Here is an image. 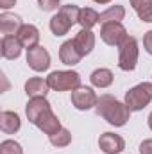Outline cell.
I'll use <instances>...</instances> for the list:
<instances>
[{
    "label": "cell",
    "mask_w": 152,
    "mask_h": 154,
    "mask_svg": "<svg viewBox=\"0 0 152 154\" xmlns=\"http://www.w3.org/2000/svg\"><path fill=\"white\" fill-rule=\"evenodd\" d=\"M95 111H97L99 116H102L108 124H111L114 127H123L129 122L131 113H132L125 102H120L118 99H114L109 93L99 97Z\"/></svg>",
    "instance_id": "obj_1"
},
{
    "label": "cell",
    "mask_w": 152,
    "mask_h": 154,
    "mask_svg": "<svg viewBox=\"0 0 152 154\" xmlns=\"http://www.w3.org/2000/svg\"><path fill=\"white\" fill-rule=\"evenodd\" d=\"M79 13H81V9L77 7L75 4L61 5L59 11H57V14H54V16L50 18V23H48L52 34L57 36V38L68 34V31H70L75 23H79Z\"/></svg>",
    "instance_id": "obj_2"
},
{
    "label": "cell",
    "mask_w": 152,
    "mask_h": 154,
    "mask_svg": "<svg viewBox=\"0 0 152 154\" xmlns=\"http://www.w3.org/2000/svg\"><path fill=\"white\" fill-rule=\"evenodd\" d=\"M138 57H140L138 39L127 36L123 43L118 47V68L123 72H132L138 65Z\"/></svg>",
    "instance_id": "obj_3"
},
{
    "label": "cell",
    "mask_w": 152,
    "mask_h": 154,
    "mask_svg": "<svg viewBox=\"0 0 152 154\" xmlns=\"http://www.w3.org/2000/svg\"><path fill=\"white\" fill-rule=\"evenodd\" d=\"M152 102V82H140L125 93V104L131 111H141Z\"/></svg>",
    "instance_id": "obj_4"
},
{
    "label": "cell",
    "mask_w": 152,
    "mask_h": 154,
    "mask_svg": "<svg viewBox=\"0 0 152 154\" xmlns=\"http://www.w3.org/2000/svg\"><path fill=\"white\" fill-rule=\"evenodd\" d=\"M47 82L54 91H74L81 86V75L74 70H56L47 77Z\"/></svg>",
    "instance_id": "obj_5"
},
{
    "label": "cell",
    "mask_w": 152,
    "mask_h": 154,
    "mask_svg": "<svg viewBox=\"0 0 152 154\" xmlns=\"http://www.w3.org/2000/svg\"><path fill=\"white\" fill-rule=\"evenodd\" d=\"M125 38H127V29L122 25V22L102 23V27H100V39L106 45H109V47H120Z\"/></svg>",
    "instance_id": "obj_6"
},
{
    "label": "cell",
    "mask_w": 152,
    "mask_h": 154,
    "mask_svg": "<svg viewBox=\"0 0 152 154\" xmlns=\"http://www.w3.org/2000/svg\"><path fill=\"white\" fill-rule=\"evenodd\" d=\"M97 93L90 86H79L72 91V106L79 111H88L97 106Z\"/></svg>",
    "instance_id": "obj_7"
},
{
    "label": "cell",
    "mask_w": 152,
    "mask_h": 154,
    "mask_svg": "<svg viewBox=\"0 0 152 154\" xmlns=\"http://www.w3.org/2000/svg\"><path fill=\"white\" fill-rule=\"evenodd\" d=\"M27 65L34 72H45L50 68V54L45 47H34L27 50Z\"/></svg>",
    "instance_id": "obj_8"
},
{
    "label": "cell",
    "mask_w": 152,
    "mask_h": 154,
    "mask_svg": "<svg viewBox=\"0 0 152 154\" xmlns=\"http://www.w3.org/2000/svg\"><path fill=\"white\" fill-rule=\"evenodd\" d=\"M99 147L104 154H120L125 149V140L120 134L114 133H104L99 138Z\"/></svg>",
    "instance_id": "obj_9"
},
{
    "label": "cell",
    "mask_w": 152,
    "mask_h": 154,
    "mask_svg": "<svg viewBox=\"0 0 152 154\" xmlns=\"http://www.w3.org/2000/svg\"><path fill=\"white\" fill-rule=\"evenodd\" d=\"M16 38L22 43L23 48L31 50V48H34V47L39 45V31H38V27L32 25V23H23L22 29L18 31Z\"/></svg>",
    "instance_id": "obj_10"
},
{
    "label": "cell",
    "mask_w": 152,
    "mask_h": 154,
    "mask_svg": "<svg viewBox=\"0 0 152 154\" xmlns=\"http://www.w3.org/2000/svg\"><path fill=\"white\" fill-rule=\"evenodd\" d=\"M48 109H52L50 102L47 100V97H38V99H29L27 106H25V115L29 118L31 124H36L39 116L43 113H47Z\"/></svg>",
    "instance_id": "obj_11"
},
{
    "label": "cell",
    "mask_w": 152,
    "mask_h": 154,
    "mask_svg": "<svg viewBox=\"0 0 152 154\" xmlns=\"http://www.w3.org/2000/svg\"><path fill=\"white\" fill-rule=\"evenodd\" d=\"M59 59H61V63L66 65V66H75L77 63H81L82 56H81V52L77 50L74 39H68V41H65V43L59 47Z\"/></svg>",
    "instance_id": "obj_12"
},
{
    "label": "cell",
    "mask_w": 152,
    "mask_h": 154,
    "mask_svg": "<svg viewBox=\"0 0 152 154\" xmlns=\"http://www.w3.org/2000/svg\"><path fill=\"white\" fill-rule=\"evenodd\" d=\"M22 18L18 14L11 13H2L0 14V32L4 36H16L18 31L22 29Z\"/></svg>",
    "instance_id": "obj_13"
},
{
    "label": "cell",
    "mask_w": 152,
    "mask_h": 154,
    "mask_svg": "<svg viewBox=\"0 0 152 154\" xmlns=\"http://www.w3.org/2000/svg\"><path fill=\"white\" fill-rule=\"evenodd\" d=\"M36 127H38L39 131H43L45 134H54V133H57L63 125H61V122H59V118L57 115H54V111L52 109H48L47 113H43V115L39 116L38 120H36V124H34Z\"/></svg>",
    "instance_id": "obj_14"
},
{
    "label": "cell",
    "mask_w": 152,
    "mask_h": 154,
    "mask_svg": "<svg viewBox=\"0 0 152 154\" xmlns=\"http://www.w3.org/2000/svg\"><path fill=\"white\" fill-rule=\"evenodd\" d=\"M74 43H75L77 50L81 52V56H88L91 54V50L95 48V34L90 31V29H81L74 38Z\"/></svg>",
    "instance_id": "obj_15"
},
{
    "label": "cell",
    "mask_w": 152,
    "mask_h": 154,
    "mask_svg": "<svg viewBox=\"0 0 152 154\" xmlns=\"http://www.w3.org/2000/svg\"><path fill=\"white\" fill-rule=\"evenodd\" d=\"M22 43L18 41L16 36H4L0 43V52L4 59H18L22 54Z\"/></svg>",
    "instance_id": "obj_16"
},
{
    "label": "cell",
    "mask_w": 152,
    "mask_h": 154,
    "mask_svg": "<svg viewBox=\"0 0 152 154\" xmlns=\"http://www.w3.org/2000/svg\"><path fill=\"white\" fill-rule=\"evenodd\" d=\"M50 86L47 82V79L43 77H31L25 82V93L29 99H38V97H47Z\"/></svg>",
    "instance_id": "obj_17"
},
{
    "label": "cell",
    "mask_w": 152,
    "mask_h": 154,
    "mask_svg": "<svg viewBox=\"0 0 152 154\" xmlns=\"http://www.w3.org/2000/svg\"><path fill=\"white\" fill-rule=\"evenodd\" d=\"M20 127H22V120H20L18 113H14V111H2L0 113V129L5 134H14L20 131Z\"/></svg>",
    "instance_id": "obj_18"
},
{
    "label": "cell",
    "mask_w": 152,
    "mask_h": 154,
    "mask_svg": "<svg viewBox=\"0 0 152 154\" xmlns=\"http://www.w3.org/2000/svg\"><path fill=\"white\" fill-rule=\"evenodd\" d=\"M90 81L95 88H109L114 81V75L109 68H97L91 72Z\"/></svg>",
    "instance_id": "obj_19"
},
{
    "label": "cell",
    "mask_w": 152,
    "mask_h": 154,
    "mask_svg": "<svg viewBox=\"0 0 152 154\" xmlns=\"http://www.w3.org/2000/svg\"><path fill=\"white\" fill-rule=\"evenodd\" d=\"M138 18L145 23H152V0H129Z\"/></svg>",
    "instance_id": "obj_20"
},
{
    "label": "cell",
    "mask_w": 152,
    "mask_h": 154,
    "mask_svg": "<svg viewBox=\"0 0 152 154\" xmlns=\"http://www.w3.org/2000/svg\"><path fill=\"white\" fill-rule=\"evenodd\" d=\"M100 22V14L93 9V7H82L81 13H79V25L82 29H90L95 27L97 23Z\"/></svg>",
    "instance_id": "obj_21"
},
{
    "label": "cell",
    "mask_w": 152,
    "mask_h": 154,
    "mask_svg": "<svg viewBox=\"0 0 152 154\" xmlns=\"http://www.w3.org/2000/svg\"><path fill=\"white\" fill-rule=\"evenodd\" d=\"M125 18V7L123 5H109L104 13H100V23H109V22H122Z\"/></svg>",
    "instance_id": "obj_22"
},
{
    "label": "cell",
    "mask_w": 152,
    "mask_h": 154,
    "mask_svg": "<svg viewBox=\"0 0 152 154\" xmlns=\"http://www.w3.org/2000/svg\"><path fill=\"white\" fill-rule=\"evenodd\" d=\"M48 140H50V143H52L54 147H57V149H61V147H68V145L72 143V133H70L66 127H61L57 133L50 134Z\"/></svg>",
    "instance_id": "obj_23"
},
{
    "label": "cell",
    "mask_w": 152,
    "mask_h": 154,
    "mask_svg": "<svg viewBox=\"0 0 152 154\" xmlns=\"http://www.w3.org/2000/svg\"><path fill=\"white\" fill-rule=\"evenodd\" d=\"M0 154H23V149L14 140H4L0 143Z\"/></svg>",
    "instance_id": "obj_24"
},
{
    "label": "cell",
    "mask_w": 152,
    "mask_h": 154,
    "mask_svg": "<svg viewBox=\"0 0 152 154\" xmlns=\"http://www.w3.org/2000/svg\"><path fill=\"white\" fill-rule=\"evenodd\" d=\"M38 5L41 11H59L61 0H38Z\"/></svg>",
    "instance_id": "obj_25"
},
{
    "label": "cell",
    "mask_w": 152,
    "mask_h": 154,
    "mask_svg": "<svg viewBox=\"0 0 152 154\" xmlns=\"http://www.w3.org/2000/svg\"><path fill=\"white\" fill-rule=\"evenodd\" d=\"M140 154H152V138H147L140 143Z\"/></svg>",
    "instance_id": "obj_26"
},
{
    "label": "cell",
    "mask_w": 152,
    "mask_h": 154,
    "mask_svg": "<svg viewBox=\"0 0 152 154\" xmlns=\"http://www.w3.org/2000/svg\"><path fill=\"white\" fill-rule=\"evenodd\" d=\"M143 48L152 56V31H147L143 36Z\"/></svg>",
    "instance_id": "obj_27"
},
{
    "label": "cell",
    "mask_w": 152,
    "mask_h": 154,
    "mask_svg": "<svg viewBox=\"0 0 152 154\" xmlns=\"http://www.w3.org/2000/svg\"><path fill=\"white\" fill-rule=\"evenodd\" d=\"M14 4H16V0H0V7H2L4 11L11 9V7H13Z\"/></svg>",
    "instance_id": "obj_28"
},
{
    "label": "cell",
    "mask_w": 152,
    "mask_h": 154,
    "mask_svg": "<svg viewBox=\"0 0 152 154\" xmlns=\"http://www.w3.org/2000/svg\"><path fill=\"white\" fill-rule=\"evenodd\" d=\"M93 2H97V4H109L111 0H93Z\"/></svg>",
    "instance_id": "obj_29"
},
{
    "label": "cell",
    "mask_w": 152,
    "mask_h": 154,
    "mask_svg": "<svg viewBox=\"0 0 152 154\" xmlns=\"http://www.w3.org/2000/svg\"><path fill=\"white\" fill-rule=\"evenodd\" d=\"M149 127H150V131H152V111H150V115H149Z\"/></svg>",
    "instance_id": "obj_30"
}]
</instances>
